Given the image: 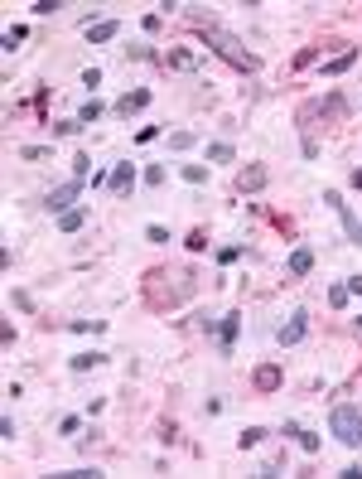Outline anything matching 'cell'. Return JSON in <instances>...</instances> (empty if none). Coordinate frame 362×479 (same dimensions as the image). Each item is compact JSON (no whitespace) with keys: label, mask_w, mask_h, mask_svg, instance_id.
<instances>
[{"label":"cell","mask_w":362,"mask_h":479,"mask_svg":"<svg viewBox=\"0 0 362 479\" xmlns=\"http://www.w3.org/2000/svg\"><path fill=\"white\" fill-rule=\"evenodd\" d=\"M102 112H107V107H102L97 97H87V102L78 107V122H82V126H92V122H102Z\"/></svg>","instance_id":"cell-19"},{"label":"cell","mask_w":362,"mask_h":479,"mask_svg":"<svg viewBox=\"0 0 362 479\" xmlns=\"http://www.w3.org/2000/svg\"><path fill=\"white\" fill-rule=\"evenodd\" d=\"M304 334H309V315H304V310H295V315L285 320L281 329H276V344H281V348H290V344H300Z\"/></svg>","instance_id":"cell-6"},{"label":"cell","mask_w":362,"mask_h":479,"mask_svg":"<svg viewBox=\"0 0 362 479\" xmlns=\"http://www.w3.org/2000/svg\"><path fill=\"white\" fill-rule=\"evenodd\" d=\"M348 179H353V189H362V165H358L353 174H348Z\"/></svg>","instance_id":"cell-37"},{"label":"cell","mask_w":362,"mask_h":479,"mask_svg":"<svg viewBox=\"0 0 362 479\" xmlns=\"http://www.w3.org/2000/svg\"><path fill=\"white\" fill-rule=\"evenodd\" d=\"M328 305L343 310V305H348V286H328Z\"/></svg>","instance_id":"cell-27"},{"label":"cell","mask_w":362,"mask_h":479,"mask_svg":"<svg viewBox=\"0 0 362 479\" xmlns=\"http://www.w3.org/2000/svg\"><path fill=\"white\" fill-rule=\"evenodd\" d=\"M328 435H333L338 445H348V450H362V407L333 402V412H328Z\"/></svg>","instance_id":"cell-2"},{"label":"cell","mask_w":362,"mask_h":479,"mask_svg":"<svg viewBox=\"0 0 362 479\" xmlns=\"http://www.w3.org/2000/svg\"><path fill=\"white\" fill-rule=\"evenodd\" d=\"M237 189H241V194H261V189H266V170H261V165L237 170Z\"/></svg>","instance_id":"cell-10"},{"label":"cell","mask_w":362,"mask_h":479,"mask_svg":"<svg viewBox=\"0 0 362 479\" xmlns=\"http://www.w3.org/2000/svg\"><path fill=\"white\" fill-rule=\"evenodd\" d=\"M184 179H189V184H203V179H208V165H184Z\"/></svg>","instance_id":"cell-26"},{"label":"cell","mask_w":362,"mask_h":479,"mask_svg":"<svg viewBox=\"0 0 362 479\" xmlns=\"http://www.w3.org/2000/svg\"><path fill=\"white\" fill-rule=\"evenodd\" d=\"M145 237H150V242H169V232H164L160 223H150V228H145Z\"/></svg>","instance_id":"cell-34"},{"label":"cell","mask_w":362,"mask_h":479,"mask_svg":"<svg viewBox=\"0 0 362 479\" xmlns=\"http://www.w3.org/2000/svg\"><path fill=\"white\" fill-rule=\"evenodd\" d=\"M58 479H102V470H97V465H92V470L82 465V470H68V475H58Z\"/></svg>","instance_id":"cell-29"},{"label":"cell","mask_w":362,"mask_h":479,"mask_svg":"<svg viewBox=\"0 0 362 479\" xmlns=\"http://www.w3.org/2000/svg\"><path fill=\"white\" fill-rule=\"evenodd\" d=\"M208 160H213V165H232V160H237V150H232L227 140H213V145H208Z\"/></svg>","instance_id":"cell-18"},{"label":"cell","mask_w":362,"mask_h":479,"mask_svg":"<svg viewBox=\"0 0 362 479\" xmlns=\"http://www.w3.org/2000/svg\"><path fill=\"white\" fill-rule=\"evenodd\" d=\"M78 199H82V179H68V184H58V189H48V194H43V209L63 218L68 209H78Z\"/></svg>","instance_id":"cell-3"},{"label":"cell","mask_w":362,"mask_h":479,"mask_svg":"<svg viewBox=\"0 0 362 479\" xmlns=\"http://www.w3.org/2000/svg\"><path fill=\"white\" fill-rule=\"evenodd\" d=\"M160 63L169 68V73H199L203 53H199V48H164V53H160Z\"/></svg>","instance_id":"cell-5"},{"label":"cell","mask_w":362,"mask_h":479,"mask_svg":"<svg viewBox=\"0 0 362 479\" xmlns=\"http://www.w3.org/2000/svg\"><path fill=\"white\" fill-rule=\"evenodd\" d=\"M358 334H362V320H358Z\"/></svg>","instance_id":"cell-38"},{"label":"cell","mask_w":362,"mask_h":479,"mask_svg":"<svg viewBox=\"0 0 362 479\" xmlns=\"http://www.w3.org/2000/svg\"><path fill=\"white\" fill-rule=\"evenodd\" d=\"M25 39H29L25 25H10V29H5V48H10V53H15V44H25Z\"/></svg>","instance_id":"cell-23"},{"label":"cell","mask_w":362,"mask_h":479,"mask_svg":"<svg viewBox=\"0 0 362 479\" xmlns=\"http://www.w3.org/2000/svg\"><path fill=\"white\" fill-rule=\"evenodd\" d=\"M121 34V20H97V25H87V39L92 44H112Z\"/></svg>","instance_id":"cell-13"},{"label":"cell","mask_w":362,"mask_h":479,"mask_svg":"<svg viewBox=\"0 0 362 479\" xmlns=\"http://www.w3.org/2000/svg\"><path fill=\"white\" fill-rule=\"evenodd\" d=\"M261 440H266V426H241V431H237L241 450H251V445H261Z\"/></svg>","instance_id":"cell-20"},{"label":"cell","mask_w":362,"mask_h":479,"mask_svg":"<svg viewBox=\"0 0 362 479\" xmlns=\"http://www.w3.org/2000/svg\"><path fill=\"white\" fill-rule=\"evenodd\" d=\"M323 204H328L333 214L343 218V228H348V242H353V247H362V218L353 214L348 204H343V194H338V189H323Z\"/></svg>","instance_id":"cell-4"},{"label":"cell","mask_w":362,"mask_h":479,"mask_svg":"<svg viewBox=\"0 0 362 479\" xmlns=\"http://www.w3.org/2000/svg\"><path fill=\"white\" fill-rule=\"evenodd\" d=\"M145 184H164V165H150L145 170Z\"/></svg>","instance_id":"cell-35"},{"label":"cell","mask_w":362,"mask_h":479,"mask_svg":"<svg viewBox=\"0 0 362 479\" xmlns=\"http://www.w3.org/2000/svg\"><path fill=\"white\" fill-rule=\"evenodd\" d=\"M10 301L20 305V310H34V296H29V291H10Z\"/></svg>","instance_id":"cell-31"},{"label":"cell","mask_w":362,"mask_h":479,"mask_svg":"<svg viewBox=\"0 0 362 479\" xmlns=\"http://www.w3.org/2000/svg\"><path fill=\"white\" fill-rule=\"evenodd\" d=\"M194 145H199L194 131H174V136H169V150H194Z\"/></svg>","instance_id":"cell-21"},{"label":"cell","mask_w":362,"mask_h":479,"mask_svg":"<svg viewBox=\"0 0 362 479\" xmlns=\"http://www.w3.org/2000/svg\"><path fill=\"white\" fill-rule=\"evenodd\" d=\"M126 58H135V63H140V58H155V53H150V44H135V48H126Z\"/></svg>","instance_id":"cell-32"},{"label":"cell","mask_w":362,"mask_h":479,"mask_svg":"<svg viewBox=\"0 0 362 479\" xmlns=\"http://www.w3.org/2000/svg\"><path fill=\"white\" fill-rule=\"evenodd\" d=\"M353 63H358V48H343L338 58H328V63H323V78H338V73H348Z\"/></svg>","instance_id":"cell-15"},{"label":"cell","mask_w":362,"mask_h":479,"mask_svg":"<svg viewBox=\"0 0 362 479\" xmlns=\"http://www.w3.org/2000/svg\"><path fill=\"white\" fill-rule=\"evenodd\" d=\"M102 363H107V353H73V358H68L73 373H92V368H102Z\"/></svg>","instance_id":"cell-16"},{"label":"cell","mask_w":362,"mask_h":479,"mask_svg":"<svg viewBox=\"0 0 362 479\" xmlns=\"http://www.w3.org/2000/svg\"><path fill=\"white\" fill-rule=\"evenodd\" d=\"M348 296H362V276H348Z\"/></svg>","instance_id":"cell-36"},{"label":"cell","mask_w":362,"mask_h":479,"mask_svg":"<svg viewBox=\"0 0 362 479\" xmlns=\"http://www.w3.org/2000/svg\"><path fill=\"white\" fill-rule=\"evenodd\" d=\"M199 39L208 44L217 58H227L232 68H241V73H256V68H261V58H256V53H251V48H246L232 29H222V25H199Z\"/></svg>","instance_id":"cell-1"},{"label":"cell","mask_w":362,"mask_h":479,"mask_svg":"<svg viewBox=\"0 0 362 479\" xmlns=\"http://www.w3.org/2000/svg\"><path fill=\"white\" fill-rule=\"evenodd\" d=\"M82 223H87V204H78V209H68V214L58 218L63 232H82Z\"/></svg>","instance_id":"cell-17"},{"label":"cell","mask_w":362,"mask_h":479,"mask_svg":"<svg viewBox=\"0 0 362 479\" xmlns=\"http://www.w3.org/2000/svg\"><path fill=\"white\" fill-rule=\"evenodd\" d=\"M281 431L290 435V440H295V445H300V450H309V455H314V450H319V435H314V431H304V426H295V421H285Z\"/></svg>","instance_id":"cell-14"},{"label":"cell","mask_w":362,"mask_h":479,"mask_svg":"<svg viewBox=\"0 0 362 479\" xmlns=\"http://www.w3.org/2000/svg\"><path fill=\"white\" fill-rule=\"evenodd\" d=\"M237 334H241V315L232 310V315H222V324H217V353H222V358L237 348Z\"/></svg>","instance_id":"cell-8"},{"label":"cell","mask_w":362,"mask_h":479,"mask_svg":"<svg viewBox=\"0 0 362 479\" xmlns=\"http://www.w3.org/2000/svg\"><path fill=\"white\" fill-rule=\"evenodd\" d=\"M20 160H48V145H25Z\"/></svg>","instance_id":"cell-28"},{"label":"cell","mask_w":362,"mask_h":479,"mask_svg":"<svg viewBox=\"0 0 362 479\" xmlns=\"http://www.w3.org/2000/svg\"><path fill=\"white\" fill-rule=\"evenodd\" d=\"M87 174H97V170H92V155H78V160H73V179L87 184Z\"/></svg>","instance_id":"cell-24"},{"label":"cell","mask_w":362,"mask_h":479,"mask_svg":"<svg viewBox=\"0 0 362 479\" xmlns=\"http://www.w3.org/2000/svg\"><path fill=\"white\" fill-rule=\"evenodd\" d=\"M150 97H155L150 87H135V92H126V97H121V102H116V107H112V112H116L121 122H130L135 112H145V107H150Z\"/></svg>","instance_id":"cell-7"},{"label":"cell","mask_w":362,"mask_h":479,"mask_svg":"<svg viewBox=\"0 0 362 479\" xmlns=\"http://www.w3.org/2000/svg\"><path fill=\"white\" fill-rule=\"evenodd\" d=\"M68 329H78V334H102V329H107V320H73Z\"/></svg>","instance_id":"cell-22"},{"label":"cell","mask_w":362,"mask_h":479,"mask_svg":"<svg viewBox=\"0 0 362 479\" xmlns=\"http://www.w3.org/2000/svg\"><path fill=\"white\" fill-rule=\"evenodd\" d=\"M285 271H290V276H309V271H314V252H309V247H295V252L285 257Z\"/></svg>","instance_id":"cell-12"},{"label":"cell","mask_w":362,"mask_h":479,"mask_svg":"<svg viewBox=\"0 0 362 479\" xmlns=\"http://www.w3.org/2000/svg\"><path fill=\"white\" fill-rule=\"evenodd\" d=\"M203 247H208V232L194 228V232H189V252H203Z\"/></svg>","instance_id":"cell-30"},{"label":"cell","mask_w":362,"mask_h":479,"mask_svg":"<svg viewBox=\"0 0 362 479\" xmlns=\"http://www.w3.org/2000/svg\"><path fill=\"white\" fill-rule=\"evenodd\" d=\"M251 383H256V392H276L285 383V373H281V363H261V368H256V378H251Z\"/></svg>","instance_id":"cell-9"},{"label":"cell","mask_w":362,"mask_h":479,"mask_svg":"<svg viewBox=\"0 0 362 479\" xmlns=\"http://www.w3.org/2000/svg\"><path fill=\"white\" fill-rule=\"evenodd\" d=\"M78 131H82L78 117H68V122H53V136H78Z\"/></svg>","instance_id":"cell-25"},{"label":"cell","mask_w":362,"mask_h":479,"mask_svg":"<svg viewBox=\"0 0 362 479\" xmlns=\"http://www.w3.org/2000/svg\"><path fill=\"white\" fill-rule=\"evenodd\" d=\"M314 58H319V48H300V53H295V68H304V63H314Z\"/></svg>","instance_id":"cell-33"},{"label":"cell","mask_w":362,"mask_h":479,"mask_svg":"<svg viewBox=\"0 0 362 479\" xmlns=\"http://www.w3.org/2000/svg\"><path fill=\"white\" fill-rule=\"evenodd\" d=\"M130 184H135V165H112V184H107V189H112L116 199L130 194Z\"/></svg>","instance_id":"cell-11"}]
</instances>
